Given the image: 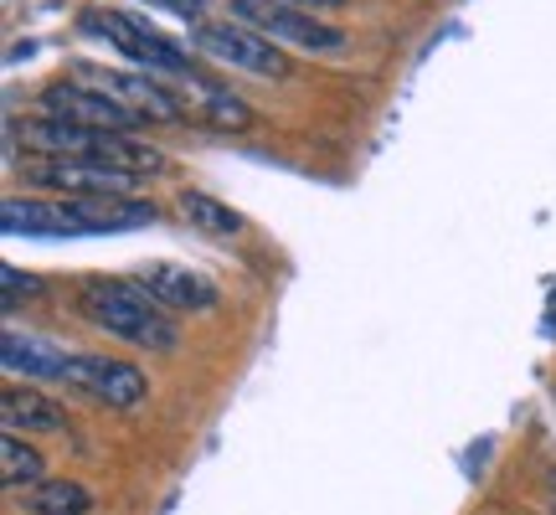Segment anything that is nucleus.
<instances>
[{
	"label": "nucleus",
	"instance_id": "obj_1",
	"mask_svg": "<svg viewBox=\"0 0 556 515\" xmlns=\"http://www.w3.org/2000/svg\"><path fill=\"white\" fill-rule=\"evenodd\" d=\"M78 310L93 330L124 340L135 351H170L176 346V319L139 289V278H88Z\"/></svg>",
	"mask_w": 556,
	"mask_h": 515
},
{
	"label": "nucleus",
	"instance_id": "obj_2",
	"mask_svg": "<svg viewBox=\"0 0 556 515\" xmlns=\"http://www.w3.org/2000/svg\"><path fill=\"white\" fill-rule=\"evenodd\" d=\"M26 145L41 150V160H88V165L129 171V176H155V171H165V155L150 150V145H139L135 135L88 129V124H67V120L26 124Z\"/></svg>",
	"mask_w": 556,
	"mask_h": 515
},
{
	"label": "nucleus",
	"instance_id": "obj_3",
	"mask_svg": "<svg viewBox=\"0 0 556 515\" xmlns=\"http://www.w3.org/2000/svg\"><path fill=\"white\" fill-rule=\"evenodd\" d=\"M78 32L83 37H99L109 47H119L129 62L150 67V73H170V78H186L191 73V58L180 52L170 37H160L150 21L129 16V11H83L78 16Z\"/></svg>",
	"mask_w": 556,
	"mask_h": 515
},
{
	"label": "nucleus",
	"instance_id": "obj_4",
	"mask_svg": "<svg viewBox=\"0 0 556 515\" xmlns=\"http://www.w3.org/2000/svg\"><path fill=\"white\" fill-rule=\"evenodd\" d=\"M191 47L206 52V58H217L222 67L253 73V78H289V58L278 52V41L258 37L242 21H201L191 32Z\"/></svg>",
	"mask_w": 556,
	"mask_h": 515
},
{
	"label": "nucleus",
	"instance_id": "obj_5",
	"mask_svg": "<svg viewBox=\"0 0 556 515\" xmlns=\"http://www.w3.org/2000/svg\"><path fill=\"white\" fill-rule=\"evenodd\" d=\"M232 21L253 26V32L268 41L304 47V52H340V47H345V32L325 26V21L309 16V11L283 5V0H232Z\"/></svg>",
	"mask_w": 556,
	"mask_h": 515
},
{
	"label": "nucleus",
	"instance_id": "obj_6",
	"mask_svg": "<svg viewBox=\"0 0 556 515\" xmlns=\"http://www.w3.org/2000/svg\"><path fill=\"white\" fill-rule=\"evenodd\" d=\"M41 109H47V120L114 129V135H135L139 124H144V114H135L124 99H114L109 88H93V83H52L41 93Z\"/></svg>",
	"mask_w": 556,
	"mask_h": 515
},
{
	"label": "nucleus",
	"instance_id": "obj_7",
	"mask_svg": "<svg viewBox=\"0 0 556 515\" xmlns=\"http://www.w3.org/2000/svg\"><path fill=\"white\" fill-rule=\"evenodd\" d=\"M67 387H78L83 397H93L114 413H129L150 397V377L139 372L135 361H114V356H73Z\"/></svg>",
	"mask_w": 556,
	"mask_h": 515
},
{
	"label": "nucleus",
	"instance_id": "obj_8",
	"mask_svg": "<svg viewBox=\"0 0 556 515\" xmlns=\"http://www.w3.org/2000/svg\"><path fill=\"white\" fill-rule=\"evenodd\" d=\"M31 186L62 191V197H129L139 186V176L114 171V165H88V160H37L26 171Z\"/></svg>",
	"mask_w": 556,
	"mask_h": 515
},
{
	"label": "nucleus",
	"instance_id": "obj_9",
	"mask_svg": "<svg viewBox=\"0 0 556 515\" xmlns=\"http://www.w3.org/2000/svg\"><path fill=\"white\" fill-rule=\"evenodd\" d=\"M0 233L5 238H93L88 222L67 201H37V197L0 201Z\"/></svg>",
	"mask_w": 556,
	"mask_h": 515
},
{
	"label": "nucleus",
	"instance_id": "obj_10",
	"mask_svg": "<svg viewBox=\"0 0 556 515\" xmlns=\"http://www.w3.org/2000/svg\"><path fill=\"white\" fill-rule=\"evenodd\" d=\"M139 289L155 299L160 310H212L217 304V284L197 268H180V263H150L139 268Z\"/></svg>",
	"mask_w": 556,
	"mask_h": 515
},
{
	"label": "nucleus",
	"instance_id": "obj_11",
	"mask_svg": "<svg viewBox=\"0 0 556 515\" xmlns=\"http://www.w3.org/2000/svg\"><path fill=\"white\" fill-rule=\"evenodd\" d=\"M0 361H5L11 377H26V381H67V372H73V356L62 351L58 340L21 336L16 325L0 336Z\"/></svg>",
	"mask_w": 556,
	"mask_h": 515
},
{
	"label": "nucleus",
	"instance_id": "obj_12",
	"mask_svg": "<svg viewBox=\"0 0 556 515\" xmlns=\"http://www.w3.org/2000/svg\"><path fill=\"white\" fill-rule=\"evenodd\" d=\"M99 88H109L114 99H124L135 114H144V120H155V124L186 120V103H180L170 88H160L155 78H139V73H103Z\"/></svg>",
	"mask_w": 556,
	"mask_h": 515
},
{
	"label": "nucleus",
	"instance_id": "obj_13",
	"mask_svg": "<svg viewBox=\"0 0 556 515\" xmlns=\"http://www.w3.org/2000/svg\"><path fill=\"white\" fill-rule=\"evenodd\" d=\"M83 222L88 233H124V227H150L155 222V206L135 197H62Z\"/></svg>",
	"mask_w": 556,
	"mask_h": 515
},
{
	"label": "nucleus",
	"instance_id": "obj_14",
	"mask_svg": "<svg viewBox=\"0 0 556 515\" xmlns=\"http://www.w3.org/2000/svg\"><path fill=\"white\" fill-rule=\"evenodd\" d=\"M180 93L191 99V109H197L206 124H222V129H248V124H253V109H248L232 88H217V83L201 78V73H186V78H180Z\"/></svg>",
	"mask_w": 556,
	"mask_h": 515
},
{
	"label": "nucleus",
	"instance_id": "obj_15",
	"mask_svg": "<svg viewBox=\"0 0 556 515\" xmlns=\"http://www.w3.org/2000/svg\"><path fill=\"white\" fill-rule=\"evenodd\" d=\"M0 417H5V434H26V438L31 434H62V428H67V417H62L58 402L31 392V387H11Z\"/></svg>",
	"mask_w": 556,
	"mask_h": 515
},
{
	"label": "nucleus",
	"instance_id": "obj_16",
	"mask_svg": "<svg viewBox=\"0 0 556 515\" xmlns=\"http://www.w3.org/2000/svg\"><path fill=\"white\" fill-rule=\"evenodd\" d=\"M21 505L31 515H88L93 511V490L78 479H41L37 490H26Z\"/></svg>",
	"mask_w": 556,
	"mask_h": 515
},
{
	"label": "nucleus",
	"instance_id": "obj_17",
	"mask_svg": "<svg viewBox=\"0 0 556 515\" xmlns=\"http://www.w3.org/2000/svg\"><path fill=\"white\" fill-rule=\"evenodd\" d=\"M41 469H47V464H41V449H31V438H21V434L0 438V479H5V490H11V495L37 490Z\"/></svg>",
	"mask_w": 556,
	"mask_h": 515
},
{
	"label": "nucleus",
	"instance_id": "obj_18",
	"mask_svg": "<svg viewBox=\"0 0 556 515\" xmlns=\"http://www.w3.org/2000/svg\"><path fill=\"white\" fill-rule=\"evenodd\" d=\"M180 217L191 222L197 233H212V238H238L242 233V217L227 206V201L206 197V191H186L180 197Z\"/></svg>",
	"mask_w": 556,
	"mask_h": 515
},
{
	"label": "nucleus",
	"instance_id": "obj_19",
	"mask_svg": "<svg viewBox=\"0 0 556 515\" xmlns=\"http://www.w3.org/2000/svg\"><path fill=\"white\" fill-rule=\"evenodd\" d=\"M0 278H5V284H0V294H5V304H16L21 294L31 299V294H41V284L31 274H21V268H11V263H5V268H0Z\"/></svg>",
	"mask_w": 556,
	"mask_h": 515
},
{
	"label": "nucleus",
	"instance_id": "obj_20",
	"mask_svg": "<svg viewBox=\"0 0 556 515\" xmlns=\"http://www.w3.org/2000/svg\"><path fill=\"white\" fill-rule=\"evenodd\" d=\"M150 5L170 11V16H197V11H201V0H150Z\"/></svg>",
	"mask_w": 556,
	"mask_h": 515
},
{
	"label": "nucleus",
	"instance_id": "obj_21",
	"mask_svg": "<svg viewBox=\"0 0 556 515\" xmlns=\"http://www.w3.org/2000/svg\"><path fill=\"white\" fill-rule=\"evenodd\" d=\"M283 5H294V11H309V16H319V11H340L345 0H283Z\"/></svg>",
	"mask_w": 556,
	"mask_h": 515
}]
</instances>
